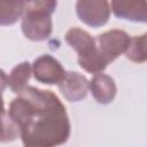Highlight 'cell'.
Here are the masks:
<instances>
[{
    "mask_svg": "<svg viewBox=\"0 0 147 147\" xmlns=\"http://www.w3.org/2000/svg\"><path fill=\"white\" fill-rule=\"evenodd\" d=\"M111 9L118 18L147 23V0H111Z\"/></svg>",
    "mask_w": 147,
    "mask_h": 147,
    "instance_id": "obj_6",
    "label": "cell"
},
{
    "mask_svg": "<svg viewBox=\"0 0 147 147\" xmlns=\"http://www.w3.org/2000/svg\"><path fill=\"white\" fill-rule=\"evenodd\" d=\"M29 0H0V24L11 25L24 14Z\"/></svg>",
    "mask_w": 147,
    "mask_h": 147,
    "instance_id": "obj_10",
    "label": "cell"
},
{
    "mask_svg": "<svg viewBox=\"0 0 147 147\" xmlns=\"http://www.w3.org/2000/svg\"><path fill=\"white\" fill-rule=\"evenodd\" d=\"M2 119H3V122H2L3 127H2V134H1V141L14 140L17 136H20V131H18L17 126L9 118V116L7 118L6 111H3V114H2Z\"/></svg>",
    "mask_w": 147,
    "mask_h": 147,
    "instance_id": "obj_13",
    "label": "cell"
},
{
    "mask_svg": "<svg viewBox=\"0 0 147 147\" xmlns=\"http://www.w3.org/2000/svg\"><path fill=\"white\" fill-rule=\"evenodd\" d=\"M90 91L96 102L101 105L110 103L116 95L115 80L105 74H96L90 82Z\"/></svg>",
    "mask_w": 147,
    "mask_h": 147,
    "instance_id": "obj_8",
    "label": "cell"
},
{
    "mask_svg": "<svg viewBox=\"0 0 147 147\" xmlns=\"http://www.w3.org/2000/svg\"><path fill=\"white\" fill-rule=\"evenodd\" d=\"M125 55L130 61L136 63H142L147 61V32L131 38Z\"/></svg>",
    "mask_w": 147,
    "mask_h": 147,
    "instance_id": "obj_12",
    "label": "cell"
},
{
    "mask_svg": "<svg viewBox=\"0 0 147 147\" xmlns=\"http://www.w3.org/2000/svg\"><path fill=\"white\" fill-rule=\"evenodd\" d=\"M8 116L28 147L59 146L70 136L65 107L52 91L26 86L10 102Z\"/></svg>",
    "mask_w": 147,
    "mask_h": 147,
    "instance_id": "obj_1",
    "label": "cell"
},
{
    "mask_svg": "<svg viewBox=\"0 0 147 147\" xmlns=\"http://www.w3.org/2000/svg\"><path fill=\"white\" fill-rule=\"evenodd\" d=\"M76 13L86 25L100 28L109 20L110 5L108 0H77Z\"/></svg>",
    "mask_w": 147,
    "mask_h": 147,
    "instance_id": "obj_3",
    "label": "cell"
},
{
    "mask_svg": "<svg viewBox=\"0 0 147 147\" xmlns=\"http://www.w3.org/2000/svg\"><path fill=\"white\" fill-rule=\"evenodd\" d=\"M57 86L62 95L70 102H78L85 99L90 90V83L86 77L75 71L67 72L64 79Z\"/></svg>",
    "mask_w": 147,
    "mask_h": 147,
    "instance_id": "obj_7",
    "label": "cell"
},
{
    "mask_svg": "<svg viewBox=\"0 0 147 147\" xmlns=\"http://www.w3.org/2000/svg\"><path fill=\"white\" fill-rule=\"evenodd\" d=\"M95 40L99 51L110 63L121 54L126 52L131 37L122 30L114 29L99 34Z\"/></svg>",
    "mask_w": 147,
    "mask_h": 147,
    "instance_id": "obj_4",
    "label": "cell"
},
{
    "mask_svg": "<svg viewBox=\"0 0 147 147\" xmlns=\"http://www.w3.org/2000/svg\"><path fill=\"white\" fill-rule=\"evenodd\" d=\"M32 72L36 80L47 85H59L67 75L62 64L49 54L41 55L33 61Z\"/></svg>",
    "mask_w": 147,
    "mask_h": 147,
    "instance_id": "obj_5",
    "label": "cell"
},
{
    "mask_svg": "<svg viewBox=\"0 0 147 147\" xmlns=\"http://www.w3.org/2000/svg\"><path fill=\"white\" fill-rule=\"evenodd\" d=\"M32 67L29 62L24 61L13 68L8 76V86L14 93H21L25 87L31 77Z\"/></svg>",
    "mask_w": 147,
    "mask_h": 147,
    "instance_id": "obj_11",
    "label": "cell"
},
{
    "mask_svg": "<svg viewBox=\"0 0 147 147\" xmlns=\"http://www.w3.org/2000/svg\"><path fill=\"white\" fill-rule=\"evenodd\" d=\"M57 0H29L22 16V32L32 41L46 40L53 30L52 14Z\"/></svg>",
    "mask_w": 147,
    "mask_h": 147,
    "instance_id": "obj_2",
    "label": "cell"
},
{
    "mask_svg": "<svg viewBox=\"0 0 147 147\" xmlns=\"http://www.w3.org/2000/svg\"><path fill=\"white\" fill-rule=\"evenodd\" d=\"M65 41L77 52L78 57L87 56L98 48L96 40L92 38L87 31L79 28H71L65 33Z\"/></svg>",
    "mask_w": 147,
    "mask_h": 147,
    "instance_id": "obj_9",
    "label": "cell"
}]
</instances>
